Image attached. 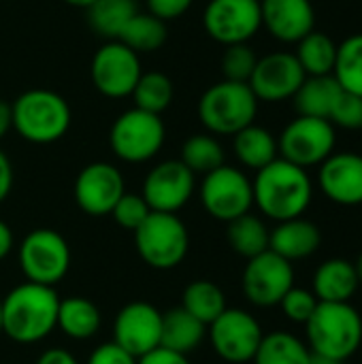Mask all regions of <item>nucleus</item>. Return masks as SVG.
I'll list each match as a JSON object with an SVG mask.
<instances>
[{"label":"nucleus","mask_w":362,"mask_h":364,"mask_svg":"<svg viewBox=\"0 0 362 364\" xmlns=\"http://www.w3.org/2000/svg\"><path fill=\"white\" fill-rule=\"evenodd\" d=\"M194 175H207L224 164V149L211 134H194L183 141L179 158Z\"/></svg>","instance_id":"f704fd0d"},{"label":"nucleus","mask_w":362,"mask_h":364,"mask_svg":"<svg viewBox=\"0 0 362 364\" xmlns=\"http://www.w3.org/2000/svg\"><path fill=\"white\" fill-rule=\"evenodd\" d=\"M245 299L256 307L280 305L282 299L294 288L292 262L284 260L275 252L267 250L247 260L241 277Z\"/></svg>","instance_id":"9b49d317"},{"label":"nucleus","mask_w":362,"mask_h":364,"mask_svg":"<svg viewBox=\"0 0 362 364\" xmlns=\"http://www.w3.org/2000/svg\"><path fill=\"white\" fill-rule=\"evenodd\" d=\"M258 98L247 83L220 81L207 87L198 100V119L213 134H237L254 124Z\"/></svg>","instance_id":"39448f33"},{"label":"nucleus","mask_w":362,"mask_h":364,"mask_svg":"<svg viewBox=\"0 0 362 364\" xmlns=\"http://www.w3.org/2000/svg\"><path fill=\"white\" fill-rule=\"evenodd\" d=\"M320 243H322L320 228L305 218L277 222V226L271 230L269 237V250L288 262L314 256L320 250Z\"/></svg>","instance_id":"412c9836"},{"label":"nucleus","mask_w":362,"mask_h":364,"mask_svg":"<svg viewBox=\"0 0 362 364\" xmlns=\"http://www.w3.org/2000/svg\"><path fill=\"white\" fill-rule=\"evenodd\" d=\"M66 4H73V6H79V9H87L94 0H64Z\"/></svg>","instance_id":"09e8293b"},{"label":"nucleus","mask_w":362,"mask_h":364,"mask_svg":"<svg viewBox=\"0 0 362 364\" xmlns=\"http://www.w3.org/2000/svg\"><path fill=\"white\" fill-rule=\"evenodd\" d=\"M309 364H344V363H339V360H335V358H331V356L314 354V352H312V356H309Z\"/></svg>","instance_id":"de8ad7c7"},{"label":"nucleus","mask_w":362,"mask_h":364,"mask_svg":"<svg viewBox=\"0 0 362 364\" xmlns=\"http://www.w3.org/2000/svg\"><path fill=\"white\" fill-rule=\"evenodd\" d=\"M164 136L166 130L162 117L134 107L124 111L113 122L109 143L119 160L128 164H141L160 154Z\"/></svg>","instance_id":"0eeeda50"},{"label":"nucleus","mask_w":362,"mask_h":364,"mask_svg":"<svg viewBox=\"0 0 362 364\" xmlns=\"http://www.w3.org/2000/svg\"><path fill=\"white\" fill-rule=\"evenodd\" d=\"M341 92L344 90L333 75L305 77L303 85L292 96L294 109L299 115H305V117L331 119V113H333Z\"/></svg>","instance_id":"5701e85b"},{"label":"nucleus","mask_w":362,"mask_h":364,"mask_svg":"<svg viewBox=\"0 0 362 364\" xmlns=\"http://www.w3.org/2000/svg\"><path fill=\"white\" fill-rule=\"evenodd\" d=\"M13 128L17 134L36 145H49L60 141L70 128L68 102L51 90H28L11 105Z\"/></svg>","instance_id":"20e7f679"},{"label":"nucleus","mask_w":362,"mask_h":364,"mask_svg":"<svg viewBox=\"0 0 362 364\" xmlns=\"http://www.w3.org/2000/svg\"><path fill=\"white\" fill-rule=\"evenodd\" d=\"M309 348L299 337L290 333L265 335L256 354L254 364H309Z\"/></svg>","instance_id":"7c9ffc66"},{"label":"nucleus","mask_w":362,"mask_h":364,"mask_svg":"<svg viewBox=\"0 0 362 364\" xmlns=\"http://www.w3.org/2000/svg\"><path fill=\"white\" fill-rule=\"evenodd\" d=\"M335 128H344V130H362V98L350 92H341L331 119H329Z\"/></svg>","instance_id":"58836bf2"},{"label":"nucleus","mask_w":362,"mask_h":364,"mask_svg":"<svg viewBox=\"0 0 362 364\" xmlns=\"http://www.w3.org/2000/svg\"><path fill=\"white\" fill-rule=\"evenodd\" d=\"M162 314L145 301H134L122 307L113 322V343L124 348L137 360L160 348Z\"/></svg>","instance_id":"a211bd4d"},{"label":"nucleus","mask_w":362,"mask_h":364,"mask_svg":"<svg viewBox=\"0 0 362 364\" xmlns=\"http://www.w3.org/2000/svg\"><path fill=\"white\" fill-rule=\"evenodd\" d=\"M233 149L237 160L254 171H260L280 158L277 139L267 128L256 124H250L233 136Z\"/></svg>","instance_id":"393cba45"},{"label":"nucleus","mask_w":362,"mask_h":364,"mask_svg":"<svg viewBox=\"0 0 362 364\" xmlns=\"http://www.w3.org/2000/svg\"><path fill=\"white\" fill-rule=\"evenodd\" d=\"M269 228L267 224L252 215V213H245L233 222H228V228H226V239H228V245L243 258H254L262 252L269 250Z\"/></svg>","instance_id":"c85d7f7f"},{"label":"nucleus","mask_w":362,"mask_h":364,"mask_svg":"<svg viewBox=\"0 0 362 364\" xmlns=\"http://www.w3.org/2000/svg\"><path fill=\"white\" fill-rule=\"evenodd\" d=\"M194 188V173L181 160H164L147 173L141 196L151 211L177 213L188 205Z\"/></svg>","instance_id":"2eb2a0df"},{"label":"nucleus","mask_w":362,"mask_h":364,"mask_svg":"<svg viewBox=\"0 0 362 364\" xmlns=\"http://www.w3.org/2000/svg\"><path fill=\"white\" fill-rule=\"evenodd\" d=\"M11 188H13V166L6 154L0 149V203L6 200V196L11 194Z\"/></svg>","instance_id":"37998d69"},{"label":"nucleus","mask_w":362,"mask_h":364,"mask_svg":"<svg viewBox=\"0 0 362 364\" xmlns=\"http://www.w3.org/2000/svg\"><path fill=\"white\" fill-rule=\"evenodd\" d=\"M34 364H79L77 358L68 352V350H62V348H51L47 352H43L36 363Z\"/></svg>","instance_id":"c03bdc74"},{"label":"nucleus","mask_w":362,"mask_h":364,"mask_svg":"<svg viewBox=\"0 0 362 364\" xmlns=\"http://www.w3.org/2000/svg\"><path fill=\"white\" fill-rule=\"evenodd\" d=\"M13 128V113H11V105L0 100V141L6 136V132Z\"/></svg>","instance_id":"49530a36"},{"label":"nucleus","mask_w":362,"mask_h":364,"mask_svg":"<svg viewBox=\"0 0 362 364\" xmlns=\"http://www.w3.org/2000/svg\"><path fill=\"white\" fill-rule=\"evenodd\" d=\"M87 364H137V358L132 354H128L124 348H119L117 343L109 341V343L98 346L90 354Z\"/></svg>","instance_id":"ea45409f"},{"label":"nucleus","mask_w":362,"mask_h":364,"mask_svg":"<svg viewBox=\"0 0 362 364\" xmlns=\"http://www.w3.org/2000/svg\"><path fill=\"white\" fill-rule=\"evenodd\" d=\"M205 32L222 43L239 45L247 43L262 28L258 0H209L203 13Z\"/></svg>","instance_id":"4468645a"},{"label":"nucleus","mask_w":362,"mask_h":364,"mask_svg":"<svg viewBox=\"0 0 362 364\" xmlns=\"http://www.w3.org/2000/svg\"><path fill=\"white\" fill-rule=\"evenodd\" d=\"M305 77L307 75L294 53L275 51L265 58H258L247 85L252 87L258 102H282L297 94Z\"/></svg>","instance_id":"f3484780"},{"label":"nucleus","mask_w":362,"mask_h":364,"mask_svg":"<svg viewBox=\"0 0 362 364\" xmlns=\"http://www.w3.org/2000/svg\"><path fill=\"white\" fill-rule=\"evenodd\" d=\"M354 262L346 258H331L314 273V294L320 303H350L358 290Z\"/></svg>","instance_id":"4be33fe9"},{"label":"nucleus","mask_w":362,"mask_h":364,"mask_svg":"<svg viewBox=\"0 0 362 364\" xmlns=\"http://www.w3.org/2000/svg\"><path fill=\"white\" fill-rule=\"evenodd\" d=\"M252 190L254 205L275 222L303 218L314 196V183L307 171L284 158L256 171Z\"/></svg>","instance_id":"f03ea898"},{"label":"nucleus","mask_w":362,"mask_h":364,"mask_svg":"<svg viewBox=\"0 0 362 364\" xmlns=\"http://www.w3.org/2000/svg\"><path fill=\"white\" fill-rule=\"evenodd\" d=\"M13 245H15L13 230H11V226H9L6 222L0 220V260H4V258L11 254Z\"/></svg>","instance_id":"a18cd8bd"},{"label":"nucleus","mask_w":362,"mask_h":364,"mask_svg":"<svg viewBox=\"0 0 362 364\" xmlns=\"http://www.w3.org/2000/svg\"><path fill=\"white\" fill-rule=\"evenodd\" d=\"M100 311L98 307L81 296H70L60 301L58 307V326L66 337L75 341L92 339L100 331Z\"/></svg>","instance_id":"a878e982"},{"label":"nucleus","mask_w":362,"mask_h":364,"mask_svg":"<svg viewBox=\"0 0 362 364\" xmlns=\"http://www.w3.org/2000/svg\"><path fill=\"white\" fill-rule=\"evenodd\" d=\"M130 96H132L137 109L160 115L162 111H166L171 107L175 87H173V81L164 73L151 70V73H143L139 77Z\"/></svg>","instance_id":"473e14b6"},{"label":"nucleus","mask_w":362,"mask_h":364,"mask_svg":"<svg viewBox=\"0 0 362 364\" xmlns=\"http://www.w3.org/2000/svg\"><path fill=\"white\" fill-rule=\"evenodd\" d=\"M126 194V183L117 166L109 162H92L81 168L75 179V203L92 218L111 215L115 203Z\"/></svg>","instance_id":"dca6fc26"},{"label":"nucleus","mask_w":362,"mask_h":364,"mask_svg":"<svg viewBox=\"0 0 362 364\" xmlns=\"http://www.w3.org/2000/svg\"><path fill=\"white\" fill-rule=\"evenodd\" d=\"M256 62H258V55L254 53V49L247 43H239V45H228L224 49L220 66H222V75L226 81L247 83L256 68Z\"/></svg>","instance_id":"c9c22d12"},{"label":"nucleus","mask_w":362,"mask_h":364,"mask_svg":"<svg viewBox=\"0 0 362 364\" xmlns=\"http://www.w3.org/2000/svg\"><path fill=\"white\" fill-rule=\"evenodd\" d=\"M198 196L205 211L226 224L250 213L254 205V190L250 177L228 164H222L220 168L203 177Z\"/></svg>","instance_id":"9d476101"},{"label":"nucleus","mask_w":362,"mask_h":364,"mask_svg":"<svg viewBox=\"0 0 362 364\" xmlns=\"http://www.w3.org/2000/svg\"><path fill=\"white\" fill-rule=\"evenodd\" d=\"M19 267L26 282L53 288L70 269V247L58 230L36 228L19 245Z\"/></svg>","instance_id":"6e6552de"},{"label":"nucleus","mask_w":362,"mask_h":364,"mask_svg":"<svg viewBox=\"0 0 362 364\" xmlns=\"http://www.w3.org/2000/svg\"><path fill=\"white\" fill-rule=\"evenodd\" d=\"M194 0H147V13L162 19L164 23L181 17Z\"/></svg>","instance_id":"a19ab883"},{"label":"nucleus","mask_w":362,"mask_h":364,"mask_svg":"<svg viewBox=\"0 0 362 364\" xmlns=\"http://www.w3.org/2000/svg\"><path fill=\"white\" fill-rule=\"evenodd\" d=\"M149 213H151V209H149V205L145 203L143 196H139V194H128V192H126V194L115 203V207H113V211H111V218L115 220L117 226H122V228L134 232V230L147 220Z\"/></svg>","instance_id":"e433bc0d"},{"label":"nucleus","mask_w":362,"mask_h":364,"mask_svg":"<svg viewBox=\"0 0 362 364\" xmlns=\"http://www.w3.org/2000/svg\"><path fill=\"white\" fill-rule=\"evenodd\" d=\"M137 13V0H94L87 6V21L94 32L115 41Z\"/></svg>","instance_id":"c756f323"},{"label":"nucleus","mask_w":362,"mask_h":364,"mask_svg":"<svg viewBox=\"0 0 362 364\" xmlns=\"http://www.w3.org/2000/svg\"><path fill=\"white\" fill-rule=\"evenodd\" d=\"M60 296L51 286L23 282L2 299V333L21 346L47 339L58 326Z\"/></svg>","instance_id":"f257e3e1"},{"label":"nucleus","mask_w":362,"mask_h":364,"mask_svg":"<svg viewBox=\"0 0 362 364\" xmlns=\"http://www.w3.org/2000/svg\"><path fill=\"white\" fill-rule=\"evenodd\" d=\"M209 341L215 354L226 363H250L265 337L258 320L243 309H224L209 324Z\"/></svg>","instance_id":"f8f14e48"},{"label":"nucleus","mask_w":362,"mask_h":364,"mask_svg":"<svg viewBox=\"0 0 362 364\" xmlns=\"http://www.w3.org/2000/svg\"><path fill=\"white\" fill-rule=\"evenodd\" d=\"M260 17L267 32L282 43H299L316 30L312 0H260Z\"/></svg>","instance_id":"aec40b11"},{"label":"nucleus","mask_w":362,"mask_h":364,"mask_svg":"<svg viewBox=\"0 0 362 364\" xmlns=\"http://www.w3.org/2000/svg\"><path fill=\"white\" fill-rule=\"evenodd\" d=\"M318 183L322 194L337 205H362V154H331L320 164Z\"/></svg>","instance_id":"6ab92c4d"},{"label":"nucleus","mask_w":362,"mask_h":364,"mask_svg":"<svg viewBox=\"0 0 362 364\" xmlns=\"http://www.w3.org/2000/svg\"><path fill=\"white\" fill-rule=\"evenodd\" d=\"M318 299L312 290L305 288H290L288 294L282 299L280 307L284 311V316L297 324H307L309 318L314 316L316 307H318Z\"/></svg>","instance_id":"4c0bfd02"},{"label":"nucleus","mask_w":362,"mask_h":364,"mask_svg":"<svg viewBox=\"0 0 362 364\" xmlns=\"http://www.w3.org/2000/svg\"><path fill=\"white\" fill-rule=\"evenodd\" d=\"M134 245L147 267L156 271H169L179 267L188 256L190 235L177 213L151 211L134 230Z\"/></svg>","instance_id":"423d86ee"},{"label":"nucleus","mask_w":362,"mask_h":364,"mask_svg":"<svg viewBox=\"0 0 362 364\" xmlns=\"http://www.w3.org/2000/svg\"><path fill=\"white\" fill-rule=\"evenodd\" d=\"M354 269H356V277H358V284L362 286V252H361V256H358V260L354 262Z\"/></svg>","instance_id":"8fccbe9b"},{"label":"nucleus","mask_w":362,"mask_h":364,"mask_svg":"<svg viewBox=\"0 0 362 364\" xmlns=\"http://www.w3.org/2000/svg\"><path fill=\"white\" fill-rule=\"evenodd\" d=\"M337 130L329 119L320 117H294L280 134L277 149L280 158L301 166H320L331 154H335Z\"/></svg>","instance_id":"1a4fd4ad"},{"label":"nucleus","mask_w":362,"mask_h":364,"mask_svg":"<svg viewBox=\"0 0 362 364\" xmlns=\"http://www.w3.org/2000/svg\"><path fill=\"white\" fill-rule=\"evenodd\" d=\"M333 77L341 90L362 98V32L348 36L337 45V60Z\"/></svg>","instance_id":"72a5a7b5"},{"label":"nucleus","mask_w":362,"mask_h":364,"mask_svg":"<svg viewBox=\"0 0 362 364\" xmlns=\"http://www.w3.org/2000/svg\"><path fill=\"white\" fill-rule=\"evenodd\" d=\"M90 75L94 87L102 96L124 98L132 94L143 70L139 53L119 41H109L94 53Z\"/></svg>","instance_id":"ddd939ff"},{"label":"nucleus","mask_w":362,"mask_h":364,"mask_svg":"<svg viewBox=\"0 0 362 364\" xmlns=\"http://www.w3.org/2000/svg\"><path fill=\"white\" fill-rule=\"evenodd\" d=\"M137 364H190V360H188V356L171 352L166 348H156L149 354L141 356Z\"/></svg>","instance_id":"79ce46f5"},{"label":"nucleus","mask_w":362,"mask_h":364,"mask_svg":"<svg viewBox=\"0 0 362 364\" xmlns=\"http://www.w3.org/2000/svg\"><path fill=\"white\" fill-rule=\"evenodd\" d=\"M181 307L198 322L209 326L215 318H220V314H224L226 294L218 284L207 279H196L186 286L181 296Z\"/></svg>","instance_id":"cd10ccee"},{"label":"nucleus","mask_w":362,"mask_h":364,"mask_svg":"<svg viewBox=\"0 0 362 364\" xmlns=\"http://www.w3.org/2000/svg\"><path fill=\"white\" fill-rule=\"evenodd\" d=\"M207 335V326L190 316L183 307H175L162 314V333H160V348L188 356L194 352Z\"/></svg>","instance_id":"b1692460"},{"label":"nucleus","mask_w":362,"mask_h":364,"mask_svg":"<svg viewBox=\"0 0 362 364\" xmlns=\"http://www.w3.org/2000/svg\"><path fill=\"white\" fill-rule=\"evenodd\" d=\"M305 328L309 352L339 363L352 358L362 346V318L350 303H318Z\"/></svg>","instance_id":"7ed1b4c3"},{"label":"nucleus","mask_w":362,"mask_h":364,"mask_svg":"<svg viewBox=\"0 0 362 364\" xmlns=\"http://www.w3.org/2000/svg\"><path fill=\"white\" fill-rule=\"evenodd\" d=\"M258 2H260V0H258Z\"/></svg>","instance_id":"603ef678"},{"label":"nucleus","mask_w":362,"mask_h":364,"mask_svg":"<svg viewBox=\"0 0 362 364\" xmlns=\"http://www.w3.org/2000/svg\"><path fill=\"white\" fill-rule=\"evenodd\" d=\"M0 335H2V299H0Z\"/></svg>","instance_id":"3c124183"},{"label":"nucleus","mask_w":362,"mask_h":364,"mask_svg":"<svg viewBox=\"0 0 362 364\" xmlns=\"http://www.w3.org/2000/svg\"><path fill=\"white\" fill-rule=\"evenodd\" d=\"M337 45L326 32L314 30L305 38L297 43V60L307 77H322L333 75L335 60H337Z\"/></svg>","instance_id":"bb28decb"},{"label":"nucleus","mask_w":362,"mask_h":364,"mask_svg":"<svg viewBox=\"0 0 362 364\" xmlns=\"http://www.w3.org/2000/svg\"><path fill=\"white\" fill-rule=\"evenodd\" d=\"M115 41L130 47L134 53L156 51L166 41V23L162 19L154 17L151 13H137L124 26V30L119 32V36Z\"/></svg>","instance_id":"2f4dec72"}]
</instances>
